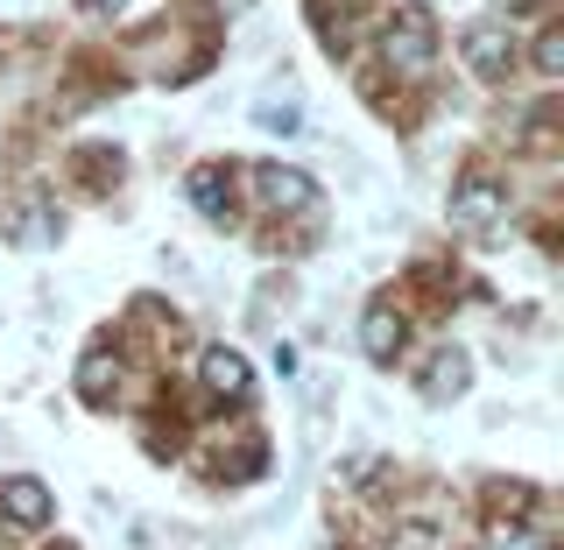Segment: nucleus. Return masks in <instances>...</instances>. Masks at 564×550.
<instances>
[{
  "mask_svg": "<svg viewBox=\"0 0 564 550\" xmlns=\"http://www.w3.org/2000/svg\"><path fill=\"white\" fill-rule=\"evenodd\" d=\"M113 381H120L113 353H85V360H78V396H106Z\"/></svg>",
  "mask_w": 564,
  "mask_h": 550,
  "instance_id": "10",
  "label": "nucleus"
},
{
  "mask_svg": "<svg viewBox=\"0 0 564 550\" xmlns=\"http://www.w3.org/2000/svg\"><path fill=\"white\" fill-rule=\"evenodd\" d=\"M191 205H198L205 219H226V212H234V176H226L219 163L198 170V176H191Z\"/></svg>",
  "mask_w": 564,
  "mask_h": 550,
  "instance_id": "7",
  "label": "nucleus"
},
{
  "mask_svg": "<svg viewBox=\"0 0 564 550\" xmlns=\"http://www.w3.org/2000/svg\"><path fill=\"white\" fill-rule=\"evenodd\" d=\"M360 346H367V353H375V360H388V353H395V346H402V317H395V311H388V304H375V311H367V317H360Z\"/></svg>",
  "mask_w": 564,
  "mask_h": 550,
  "instance_id": "9",
  "label": "nucleus"
},
{
  "mask_svg": "<svg viewBox=\"0 0 564 550\" xmlns=\"http://www.w3.org/2000/svg\"><path fill=\"white\" fill-rule=\"evenodd\" d=\"M50 234H57V212H50V205H29V212H22V234H14V240H22V247H43Z\"/></svg>",
  "mask_w": 564,
  "mask_h": 550,
  "instance_id": "12",
  "label": "nucleus"
},
{
  "mask_svg": "<svg viewBox=\"0 0 564 550\" xmlns=\"http://www.w3.org/2000/svg\"><path fill=\"white\" fill-rule=\"evenodd\" d=\"M501 8H529V0H501Z\"/></svg>",
  "mask_w": 564,
  "mask_h": 550,
  "instance_id": "16",
  "label": "nucleus"
},
{
  "mask_svg": "<svg viewBox=\"0 0 564 550\" xmlns=\"http://www.w3.org/2000/svg\"><path fill=\"white\" fill-rule=\"evenodd\" d=\"M494 550H551V543H543L536 529H501V543H494Z\"/></svg>",
  "mask_w": 564,
  "mask_h": 550,
  "instance_id": "14",
  "label": "nucleus"
},
{
  "mask_svg": "<svg viewBox=\"0 0 564 550\" xmlns=\"http://www.w3.org/2000/svg\"><path fill=\"white\" fill-rule=\"evenodd\" d=\"M254 184H261V198H269L275 212H311L317 205V184H311L304 170H290V163H261Z\"/></svg>",
  "mask_w": 564,
  "mask_h": 550,
  "instance_id": "3",
  "label": "nucleus"
},
{
  "mask_svg": "<svg viewBox=\"0 0 564 550\" xmlns=\"http://www.w3.org/2000/svg\"><path fill=\"white\" fill-rule=\"evenodd\" d=\"M466 64L480 71V78H501V71L516 64V43H508V29H494V22L466 29Z\"/></svg>",
  "mask_w": 564,
  "mask_h": 550,
  "instance_id": "4",
  "label": "nucleus"
},
{
  "mask_svg": "<svg viewBox=\"0 0 564 550\" xmlns=\"http://www.w3.org/2000/svg\"><path fill=\"white\" fill-rule=\"evenodd\" d=\"M536 71H551V78L564 71V29H543L536 35Z\"/></svg>",
  "mask_w": 564,
  "mask_h": 550,
  "instance_id": "13",
  "label": "nucleus"
},
{
  "mask_svg": "<svg viewBox=\"0 0 564 550\" xmlns=\"http://www.w3.org/2000/svg\"><path fill=\"white\" fill-rule=\"evenodd\" d=\"M205 388L212 396H247V360L234 346H212L205 353Z\"/></svg>",
  "mask_w": 564,
  "mask_h": 550,
  "instance_id": "8",
  "label": "nucleus"
},
{
  "mask_svg": "<svg viewBox=\"0 0 564 550\" xmlns=\"http://www.w3.org/2000/svg\"><path fill=\"white\" fill-rule=\"evenodd\" d=\"M0 516H8L14 529L50 522V487L43 481H0Z\"/></svg>",
  "mask_w": 564,
  "mask_h": 550,
  "instance_id": "5",
  "label": "nucleus"
},
{
  "mask_svg": "<svg viewBox=\"0 0 564 550\" xmlns=\"http://www.w3.org/2000/svg\"><path fill=\"white\" fill-rule=\"evenodd\" d=\"M501 212H508V191L494 184V176H466V184L452 191V226H466V234H487Z\"/></svg>",
  "mask_w": 564,
  "mask_h": 550,
  "instance_id": "2",
  "label": "nucleus"
},
{
  "mask_svg": "<svg viewBox=\"0 0 564 550\" xmlns=\"http://www.w3.org/2000/svg\"><path fill=\"white\" fill-rule=\"evenodd\" d=\"M85 8H128V0H85Z\"/></svg>",
  "mask_w": 564,
  "mask_h": 550,
  "instance_id": "15",
  "label": "nucleus"
},
{
  "mask_svg": "<svg viewBox=\"0 0 564 550\" xmlns=\"http://www.w3.org/2000/svg\"><path fill=\"white\" fill-rule=\"evenodd\" d=\"M381 50H388V64L395 71H431V57H437V29H431V14L423 8H402L395 22H388V35H381Z\"/></svg>",
  "mask_w": 564,
  "mask_h": 550,
  "instance_id": "1",
  "label": "nucleus"
},
{
  "mask_svg": "<svg viewBox=\"0 0 564 550\" xmlns=\"http://www.w3.org/2000/svg\"><path fill=\"white\" fill-rule=\"evenodd\" d=\"M466 381H473V360H466L458 346H445V353L431 360V375H423V396H431V402H452Z\"/></svg>",
  "mask_w": 564,
  "mask_h": 550,
  "instance_id": "6",
  "label": "nucleus"
},
{
  "mask_svg": "<svg viewBox=\"0 0 564 550\" xmlns=\"http://www.w3.org/2000/svg\"><path fill=\"white\" fill-rule=\"evenodd\" d=\"M254 128H269V134H296V128H304V114H296L290 99H261V106H254Z\"/></svg>",
  "mask_w": 564,
  "mask_h": 550,
  "instance_id": "11",
  "label": "nucleus"
}]
</instances>
